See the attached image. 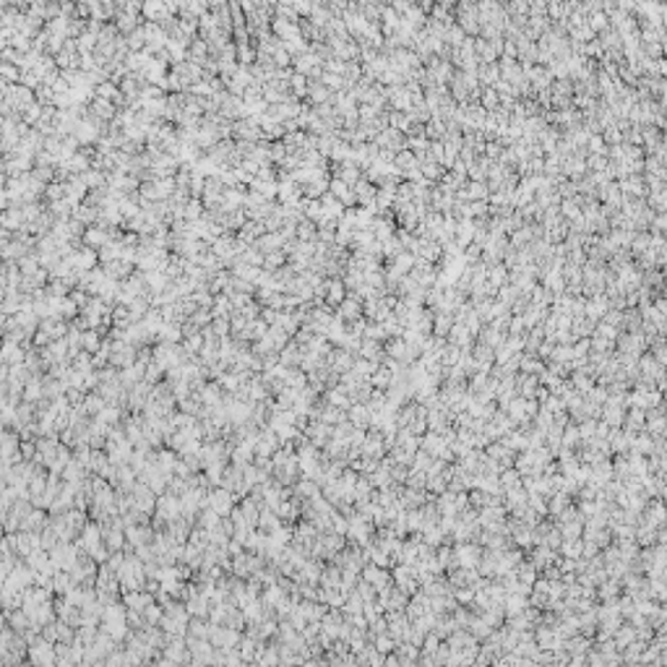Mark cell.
Masks as SVG:
<instances>
[{
    "label": "cell",
    "instance_id": "1",
    "mask_svg": "<svg viewBox=\"0 0 667 667\" xmlns=\"http://www.w3.org/2000/svg\"><path fill=\"white\" fill-rule=\"evenodd\" d=\"M29 660H32L34 667H53L55 649L47 641H37L34 646H29Z\"/></svg>",
    "mask_w": 667,
    "mask_h": 667
},
{
    "label": "cell",
    "instance_id": "2",
    "mask_svg": "<svg viewBox=\"0 0 667 667\" xmlns=\"http://www.w3.org/2000/svg\"><path fill=\"white\" fill-rule=\"evenodd\" d=\"M360 313H363L360 300H357L355 295H350V297H344V300L339 303V313H336V318H339V321H357Z\"/></svg>",
    "mask_w": 667,
    "mask_h": 667
},
{
    "label": "cell",
    "instance_id": "3",
    "mask_svg": "<svg viewBox=\"0 0 667 667\" xmlns=\"http://www.w3.org/2000/svg\"><path fill=\"white\" fill-rule=\"evenodd\" d=\"M467 201H477V198H485L487 196V185L485 182H469L467 190H464Z\"/></svg>",
    "mask_w": 667,
    "mask_h": 667
},
{
    "label": "cell",
    "instance_id": "4",
    "mask_svg": "<svg viewBox=\"0 0 667 667\" xmlns=\"http://www.w3.org/2000/svg\"><path fill=\"white\" fill-rule=\"evenodd\" d=\"M344 300V287L342 282L336 279V282H328V303H334V305H339Z\"/></svg>",
    "mask_w": 667,
    "mask_h": 667
},
{
    "label": "cell",
    "instance_id": "5",
    "mask_svg": "<svg viewBox=\"0 0 667 667\" xmlns=\"http://www.w3.org/2000/svg\"><path fill=\"white\" fill-rule=\"evenodd\" d=\"M451 326H454V318H451V313H440L435 318V334H446L451 331Z\"/></svg>",
    "mask_w": 667,
    "mask_h": 667
},
{
    "label": "cell",
    "instance_id": "6",
    "mask_svg": "<svg viewBox=\"0 0 667 667\" xmlns=\"http://www.w3.org/2000/svg\"><path fill=\"white\" fill-rule=\"evenodd\" d=\"M451 339L459 342V344H464L469 339V328L464 323H454V326H451Z\"/></svg>",
    "mask_w": 667,
    "mask_h": 667
},
{
    "label": "cell",
    "instance_id": "7",
    "mask_svg": "<svg viewBox=\"0 0 667 667\" xmlns=\"http://www.w3.org/2000/svg\"><path fill=\"white\" fill-rule=\"evenodd\" d=\"M506 282V266H492L490 271V284H503Z\"/></svg>",
    "mask_w": 667,
    "mask_h": 667
},
{
    "label": "cell",
    "instance_id": "8",
    "mask_svg": "<svg viewBox=\"0 0 667 667\" xmlns=\"http://www.w3.org/2000/svg\"><path fill=\"white\" fill-rule=\"evenodd\" d=\"M607 21H610V18H607V16H602V13L592 16V24H589L592 34H594V32H600V29H607Z\"/></svg>",
    "mask_w": 667,
    "mask_h": 667
},
{
    "label": "cell",
    "instance_id": "9",
    "mask_svg": "<svg viewBox=\"0 0 667 667\" xmlns=\"http://www.w3.org/2000/svg\"><path fill=\"white\" fill-rule=\"evenodd\" d=\"M560 211L566 214V217H579V209H576V203H573V201H563Z\"/></svg>",
    "mask_w": 667,
    "mask_h": 667
},
{
    "label": "cell",
    "instance_id": "10",
    "mask_svg": "<svg viewBox=\"0 0 667 667\" xmlns=\"http://www.w3.org/2000/svg\"><path fill=\"white\" fill-rule=\"evenodd\" d=\"M378 352H381V350H378L375 342H365V344H363V355H365V357H378Z\"/></svg>",
    "mask_w": 667,
    "mask_h": 667
},
{
    "label": "cell",
    "instance_id": "11",
    "mask_svg": "<svg viewBox=\"0 0 667 667\" xmlns=\"http://www.w3.org/2000/svg\"><path fill=\"white\" fill-rule=\"evenodd\" d=\"M589 167L592 170H605V167H607V162H605L600 154H594V157H589Z\"/></svg>",
    "mask_w": 667,
    "mask_h": 667
},
{
    "label": "cell",
    "instance_id": "12",
    "mask_svg": "<svg viewBox=\"0 0 667 667\" xmlns=\"http://www.w3.org/2000/svg\"><path fill=\"white\" fill-rule=\"evenodd\" d=\"M300 235H303V238H313V235H315V224L303 222V224H300Z\"/></svg>",
    "mask_w": 667,
    "mask_h": 667
},
{
    "label": "cell",
    "instance_id": "13",
    "mask_svg": "<svg viewBox=\"0 0 667 667\" xmlns=\"http://www.w3.org/2000/svg\"><path fill=\"white\" fill-rule=\"evenodd\" d=\"M0 667H5V660H3V657H0Z\"/></svg>",
    "mask_w": 667,
    "mask_h": 667
}]
</instances>
